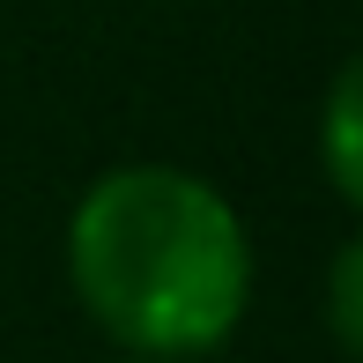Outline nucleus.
Listing matches in <instances>:
<instances>
[{
    "instance_id": "nucleus-1",
    "label": "nucleus",
    "mask_w": 363,
    "mask_h": 363,
    "mask_svg": "<svg viewBox=\"0 0 363 363\" xmlns=\"http://www.w3.org/2000/svg\"><path fill=\"white\" fill-rule=\"evenodd\" d=\"M67 289L119 356L208 363L252 311V223L186 163H111L67 208Z\"/></svg>"
},
{
    "instance_id": "nucleus-2",
    "label": "nucleus",
    "mask_w": 363,
    "mask_h": 363,
    "mask_svg": "<svg viewBox=\"0 0 363 363\" xmlns=\"http://www.w3.org/2000/svg\"><path fill=\"white\" fill-rule=\"evenodd\" d=\"M319 178L334 193V208H363V60L349 52L326 74L319 96Z\"/></svg>"
},
{
    "instance_id": "nucleus-3",
    "label": "nucleus",
    "mask_w": 363,
    "mask_h": 363,
    "mask_svg": "<svg viewBox=\"0 0 363 363\" xmlns=\"http://www.w3.org/2000/svg\"><path fill=\"white\" fill-rule=\"evenodd\" d=\"M326 341H334L341 363L363 356V238L349 230V238L334 245V259H326Z\"/></svg>"
},
{
    "instance_id": "nucleus-4",
    "label": "nucleus",
    "mask_w": 363,
    "mask_h": 363,
    "mask_svg": "<svg viewBox=\"0 0 363 363\" xmlns=\"http://www.w3.org/2000/svg\"><path fill=\"white\" fill-rule=\"evenodd\" d=\"M111 363H178V356H111Z\"/></svg>"
}]
</instances>
